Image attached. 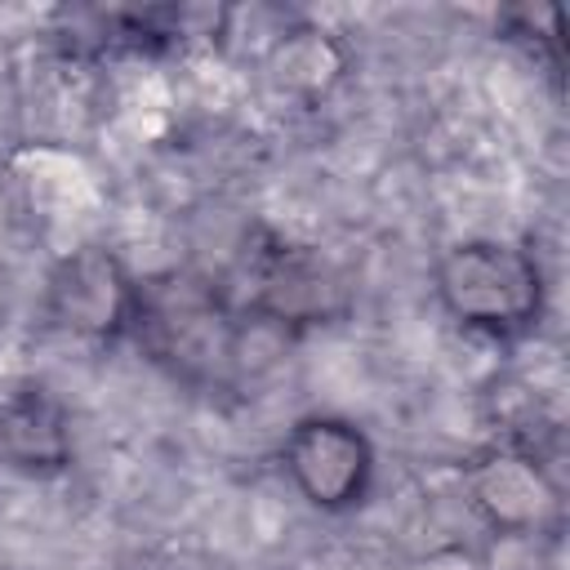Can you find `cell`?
Returning <instances> with one entry per match:
<instances>
[{
    "label": "cell",
    "mask_w": 570,
    "mask_h": 570,
    "mask_svg": "<svg viewBox=\"0 0 570 570\" xmlns=\"http://www.w3.org/2000/svg\"><path fill=\"white\" fill-rule=\"evenodd\" d=\"M436 298L463 330L517 338L539 325L548 285L539 258L525 245L499 236H468L441 254Z\"/></svg>",
    "instance_id": "6da1fadb"
},
{
    "label": "cell",
    "mask_w": 570,
    "mask_h": 570,
    "mask_svg": "<svg viewBox=\"0 0 570 570\" xmlns=\"http://www.w3.org/2000/svg\"><path fill=\"white\" fill-rule=\"evenodd\" d=\"M129 334H138L151 361L191 383L223 379L240 356V325L227 298L209 281L183 272L138 281V312Z\"/></svg>",
    "instance_id": "7a4b0ae2"
},
{
    "label": "cell",
    "mask_w": 570,
    "mask_h": 570,
    "mask_svg": "<svg viewBox=\"0 0 570 570\" xmlns=\"http://www.w3.org/2000/svg\"><path fill=\"white\" fill-rule=\"evenodd\" d=\"M138 276L107 245L62 254L45 276V321L80 343H111L134 330Z\"/></svg>",
    "instance_id": "3957f363"
},
{
    "label": "cell",
    "mask_w": 570,
    "mask_h": 570,
    "mask_svg": "<svg viewBox=\"0 0 570 570\" xmlns=\"http://www.w3.org/2000/svg\"><path fill=\"white\" fill-rule=\"evenodd\" d=\"M281 468L316 512H347L374 485V445L343 414H303L281 441Z\"/></svg>",
    "instance_id": "277c9868"
},
{
    "label": "cell",
    "mask_w": 570,
    "mask_h": 570,
    "mask_svg": "<svg viewBox=\"0 0 570 570\" xmlns=\"http://www.w3.org/2000/svg\"><path fill=\"white\" fill-rule=\"evenodd\" d=\"M347 307L343 276L312 249L272 240L245 258V312L263 325H321Z\"/></svg>",
    "instance_id": "5b68a950"
},
{
    "label": "cell",
    "mask_w": 570,
    "mask_h": 570,
    "mask_svg": "<svg viewBox=\"0 0 570 570\" xmlns=\"http://www.w3.org/2000/svg\"><path fill=\"white\" fill-rule=\"evenodd\" d=\"M463 490L494 534H539L561 517V490L521 445H490L468 459Z\"/></svg>",
    "instance_id": "8992f818"
},
{
    "label": "cell",
    "mask_w": 570,
    "mask_h": 570,
    "mask_svg": "<svg viewBox=\"0 0 570 570\" xmlns=\"http://www.w3.org/2000/svg\"><path fill=\"white\" fill-rule=\"evenodd\" d=\"M71 414L45 383H18L0 396V463L18 476H62L71 468Z\"/></svg>",
    "instance_id": "52a82bcc"
},
{
    "label": "cell",
    "mask_w": 570,
    "mask_h": 570,
    "mask_svg": "<svg viewBox=\"0 0 570 570\" xmlns=\"http://www.w3.org/2000/svg\"><path fill=\"white\" fill-rule=\"evenodd\" d=\"M347 62H352L347 45L316 22L281 27L263 53V71H267L272 89L303 107H316L321 98H330L338 89V80L347 76Z\"/></svg>",
    "instance_id": "ba28073f"
}]
</instances>
